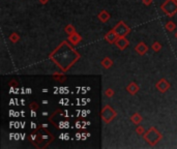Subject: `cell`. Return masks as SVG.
<instances>
[{
	"label": "cell",
	"mask_w": 177,
	"mask_h": 149,
	"mask_svg": "<svg viewBox=\"0 0 177 149\" xmlns=\"http://www.w3.org/2000/svg\"><path fill=\"white\" fill-rule=\"evenodd\" d=\"M118 34L116 32H115L113 29H111L110 31H108V32L105 34V36H104V39H105V41H107V43H109V44H115L116 43V41L118 39Z\"/></svg>",
	"instance_id": "52a82bcc"
},
{
	"label": "cell",
	"mask_w": 177,
	"mask_h": 149,
	"mask_svg": "<svg viewBox=\"0 0 177 149\" xmlns=\"http://www.w3.org/2000/svg\"><path fill=\"white\" fill-rule=\"evenodd\" d=\"M139 90H140V87H139V85L136 82H130V83L126 86V91L130 94H132V95L137 94L139 92Z\"/></svg>",
	"instance_id": "30bf717a"
},
{
	"label": "cell",
	"mask_w": 177,
	"mask_h": 149,
	"mask_svg": "<svg viewBox=\"0 0 177 149\" xmlns=\"http://www.w3.org/2000/svg\"><path fill=\"white\" fill-rule=\"evenodd\" d=\"M113 64H114V62H113V60L111 59L110 57H105L104 59L101 61V65H102L104 68H106V70L111 68L113 66Z\"/></svg>",
	"instance_id": "4fadbf2b"
},
{
	"label": "cell",
	"mask_w": 177,
	"mask_h": 149,
	"mask_svg": "<svg viewBox=\"0 0 177 149\" xmlns=\"http://www.w3.org/2000/svg\"><path fill=\"white\" fill-rule=\"evenodd\" d=\"M165 28L167 29L169 32H173V31L176 29L175 22H173V21H169V22H167V23H166V25H165Z\"/></svg>",
	"instance_id": "9a60e30c"
},
{
	"label": "cell",
	"mask_w": 177,
	"mask_h": 149,
	"mask_svg": "<svg viewBox=\"0 0 177 149\" xmlns=\"http://www.w3.org/2000/svg\"><path fill=\"white\" fill-rule=\"evenodd\" d=\"M8 39H9L12 43L16 44V43H18V41H20V35H19L18 33H16V32H12V34L8 36Z\"/></svg>",
	"instance_id": "e0dca14e"
},
{
	"label": "cell",
	"mask_w": 177,
	"mask_h": 149,
	"mask_svg": "<svg viewBox=\"0 0 177 149\" xmlns=\"http://www.w3.org/2000/svg\"><path fill=\"white\" fill-rule=\"evenodd\" d=\"M64 31L66 34L71 35V34H74V33H76V28H75V26H73L71 24H67L66 26L64 27Z\"/></svg>",
	"instance_id": "2e32d148"
},
{
	"label": "cell",
	"mask_w": 177,
	"mask_h": 149,
	"mask_svg": "<svg viewBox=\"0 0 177 149\" xmlns=\"http://www.w3.org/2000/svg\"><path fill=\"white\" fill-rule=\"evenodd\" d=\"M63 75H60V74H54V76H53V78L55 80H57V81H60V82H63V81H65V80H66V78L65 77H63V78H61L62 77Z\"/></svg>",
	"instance_id": "44dd1931"
},
{
	"label": "cell",
	"mask_w": 177,
	"mask_h": 149,
	"mask_svg": "<svg viewBox=\"0 0 177 149\" xmlns=\"http://www.w3.org/2000/svg\"><path fill=\"white\" fill-rule=\"evenodd\" d=\"M143 120V117L141 116L139 113H135V114H133L132 116H130V121H132L134 124L136 125H139L141 123V121Z\"/></svg>",
	"instance_id": "5bb4252c"
},
{
	"label": "cell",
	"mask_w": 177,
	"mask_h": 149,
	"mask_svg": "<svg viewBox=\"0 0 177 149\" xmlns=\"http://www.w3.org/2000/svg\"><path fill=\"white\" fill-rule=\"evenodd\" d=\"M114 94H115V92L112 88H108V89L105 90V95H106L107 97H113Z\"/></svg>",
	"instance_id": "d6986e66"
},
{
	"label": "cell",
	"mask_w": 177,
	"mask_h": 149,
	"mask_svg": "<svg viewBox=\"0 0 177 149\" xmlns=\"http://www.w3.org/2000/svg\"><path fill=\"white\" fill-rule=\"evenodd\" d=\"M43 115H44V116H47L48 113H47V112H44V113H43Z\"/></svg>",
	"instance_id": "484cf974"
},
{
	"label": "cell",
	"mask_w": 177,
	"mask_h": 149,
	"mask_svg": "<svg viewBox=\"0 0 177 149\" xmlns=\"http://www.w3.org/2000/svg\"><path fill=\"white\" fill-rule=\"evenodd\" d=\"M113 30L117 33L118 36H126V35L130 32V28L123 22V21H119L116 24V26H114Z\"/></svg>",
	"instance_id": "5b68a950"
},
{
	"label": "cell",
	"mask_w": 177,
	"mask_h": 149,
	"mask_svg": "<svg viewBox=\"0 0 177 149\" xmlns=\"http://www.w3.org/2000/svg\"><path fill=\"white\" fill-rule=\"evenodd\" d=\"M48 1H49V0H39V3L43 4V5H45V4L48 3Z\"/></svg>",
	"instance_id": "cb8c5ba5"
},
{
	"label": "cell",
	"mask_w": 177,
	"mask_h": 149,
	"mask_svg": "<svg viewBox=\"0 0 177 149\" xmlns=\"http://www.w3.org/2000/svg\"><path fill=\"white\" fill-rule=\"evenodd\" d=\"M170 87H171V84H170L166 79H161L157 84H155V88H157L161 93L167 92L168 90L170 89Z\"/></svg>",
	"instance_id": "8992f818"
},
{
	"label": "cell",
	"mask_w": 177,
	"mask_h": 149,
	"mask_svg": "<svg viewBox=\"0 0 177 149\" xmlns=\"http://www.w3.org/2000/svg\"><path fill=\"white\" fill-rule=\"evenodd\" d=\"M49 57L64 73L67 72L80 59L81 56L69 45L68 41H64L50 54Z\"/></svg>",
	"instance_id": "6da1fadb"
},
{
	"label": "cell",
	"mask_w": 177,
	"mask_h": 149,
	"mask_svg": "<svg viewBox=\"0 0 177 149\" xmlns=\"http://www.w3.org/2000/svg\"><path fill=\"white\" fill-rule=\"evenodd\" d=\"M136 134H138L139 136H143L145 134L144 127L141 126V125H137V127H136Z\"/></svg>",
	"instance_id": "ffe728a7"
},
{
	"label": "cell",
	"mask_w": 177,
	"mask_h": 149,
	"mask_svg": "<svg viewBox=\"0 0 177 149\" xmlns=\"http://www.w3.org/2000/svg\"><path fill=\"white\" fill-rule=\"evenodd\" d=\"M175 36H176V39H177V31H176V33H175Z\"/></svg>",
	"instance_id": "4316f807"
},
{
	"label": "cell",
	"mask_w": 177,
	"mask_h": 149,
	"mask_svg": "<svg viewBox=\"0 0 177 149\" xmlns=\"http://www.w3.org/2000/svg\"><path fill=\"white\" fill-rule=\"evenodd\" d=\"M115 45H116V47L119 50L124 51V49H126L130 46V41H128V39L125 36H119L116 41V43H115Z\"/></svg>",
	"instance_id": "ba28073f"
},
{
	"label": "cell",
	"mask_w": 177,
	"mask_h": 149,
	"mask_svg": "<svg viewBox=\"0 0 177 149\" xmlns=\"http://www.w3.org/2000/svg\"><path fill=\"white\" fill-rule=\"evenodd\" d=\"M135 51H136V53L138 54V55L143 56L147 53V51H148V47H147V45L144 43V41H140V43L135 47Z\"/></svg>",
	"instance_id": "9c48e42d"
},
{
	"label": "cell",
	"mask_w": 177,
	"mask_h": 149,
	"mask_svg": "<svg viewBox=\"0 0 177 149\" xmlns=\"http://www.w3.org/2000/svg\"><path fill=\"white\" fill-rule=\"evenodd\" d=\"M43 104L44 105H47L48 104V100H43Z\"/></svg>",
	"instance_id": "d4e9b609"
},
{
	"label": "cell",
	"mask_w": 177,
	"mask_h": 149,
	"mask_svg": "<svg viewBox=\"0 0 177 149\" xmlns=\"http://www.w3.org/2000/svg\"><path fill=\"white\" fill-rule=\"evenodd\" d=\"M67 41H69V43H71L74 46H77V45H79L80 43H81V41H82V36L79 34V33H74V34H71V35H68V39Z\"/></svg>",
	"instance_id": "8fae6325"
},
{
	"label": "cell",
	"mask_w": 177,
	"mask_h": 149,
	"mask_svg": "<svg viewBox=\"0 0 177 149\" xmlns=\"http://www.w3.org/2000/svg\"><path fill=\"white\" fill-rule=\"evenodd\" d=\"M117 116V112L109 105H106V106L103 108L102 112H101V118L104 121L106 124L110 123L115 117Z\"/></svg>",
	"instance_id": "3957f363"
},
{
	"label": "cell",
	"mask_w": 177,
	"mask_h": 149,
	"mask_svg": "<svg viewBox=\"0 0 177 149\" xmlns=\"http://www.w3.org/2000/svg\"><path fill=\"white\" fill-rule=\"evenodd\" d=\"M29 107H30L31 110L36 111L37 109H39V104H37L36 102H30V105H29Z\"/></svg>",
	"instance_id": "7402d4cb"
},
{
	"label": "cell",
	"mask_w": 177,
	"mask_h": 149,
	"mask_svg": "<svg viewBox=\"0 0 177 149\" xmlns=\"http://www.w3.org/2000/svg\"><path fill=\"white\" fill-rule=\"evenodd\" d=\"M145 142L147 144H149L150 146H155L159 142H161V140L163 139V135L161 132H159L154 126H151L147 132H145V134L143 135Z\"/></svg>",
	"instance_id": "7a4b0ae2"
},
{
	"label": "cell",
	"mask_w": 177,
	"mask_h": 149,
	"mask_svg": "<svg viewBox=\"0 0 177 149\" xmlns=\"http://www.w3.org/2000/svg\"><path fill=\"white\" fill-rule=\"evenodd\" d=\"M152 1H153V0H142L143 4H144V5H146V6L150 5V4L152 3Z\"/></svg>",
	"instance_id": "603a6c76"
},
{
	"label": "cell",
	"mask_w": 177,
	"mask_h": 149,
	"mask_svg": "<svg viewBox=\"0 0 177 149\" xmlns=\"http://www.w3.org/2000/svg\"><path fill=\"white\" fill-rule=\"evenodd\" d=\"M98 20H100L101 22H103V23H107L109 20H110L111 15L109 14V12H107L106 9H103L102 12H101L100 14L98 15Z\"/></svg>",
	"instance_id": "7c38bea8"
},
{
	"label": "cell",
	"mask_w": 177,
	"mask_h": 149,
	"mask_svg": "<svg viewBox=\"0 0 177 149\" xmlns=\"http://www.w3.org/2000/svg\"><path fill=\"white\" fill-rule=\"evenodd\" d=\"M151 48H152V50L155 53H157V52H160L162 50L163 46H162V44L159 43V41H154V43L152 44V46H151Z\"/></svg>",
	"instance_id": "ac0fdd59"
},
{
	"label": "cell",
	"mask_w": 177,
	"mask_h": 149,
	"mask_svg": "<svg viewBox=\"0 0 177 149\" xmlns=\"http://www.w3.org/2000/svg\"><path fill=\"white\" fill-rule=\"evenodd\" d=\"M161 9L168 17H173L177 14V0H166L161 5Z\"/></svg>",
	"instance_id": "277c9868"
}]
</instances>
